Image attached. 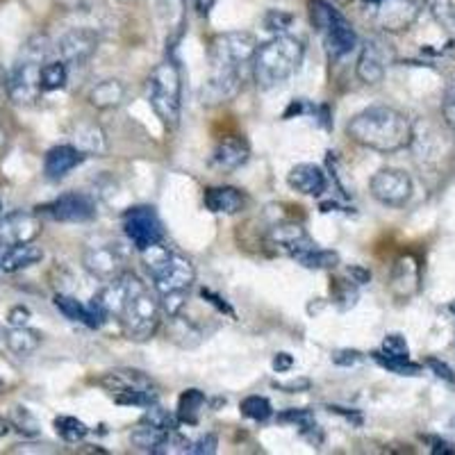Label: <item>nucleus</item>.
<instances>
[{
    "label": "nucleus",
    "mask_w": 455,
    "mask_h": 455,
    "mask_svg": "<svg viewBox=\"0 0 455 455\" xmlns=\"http://www.w3.org/2000/svg\"><path fill=\"white\" fill-rule=\"evenodd\" d=\"M258 39L251 32H223L210 48V76L203 84V103L217 105L233 100L243 84V71L253 67Z\"/></svg>",
    "instance_id": "nucleus-1"
},
{
    "label": "nucleus",
    "mask_w": 455,
    "mask_h": 455,
    "mask_svg": "<svg viewBox=\"0 0 455 455\" xmlns=\"http://www.w3.org/2000/svg\"><path fill=\"white\" fill-rule=\"evenodd\" d=\"M347 132L355 144L378 153H396L412 141V121L398 109L387 105H376L357 116L347 125Z\"/></svg>",
    "instance_id": "nucleus-2"
},
{
    "label": "nucleus",
    "mask_w": 455,
    "mask_h": 455,
    "mask_svg": "<svg viewBox=\"0 0 455 455\" xmlns=\"http://www.w3.org/2000/svg\"><path fill=\"white\" fill-rule=\"evenodd\" d=\"M306 55V46L300 39L290 35H278L258 48L253 60V78L258 87L274 89L290 80L299 71Z\"/></svg>",
    "instance_id": "nucleus-3"
},
{
    "label": "nucleus",
    "mask_w": 455,
    "mask_h": 455,
    "mask_svg": "<svg viewBox=\"0 0 455 455\" xmlns=\"http://www.w3.org/2000/svg\"><path fill=\"white\" fill-rule=\"evenodd\" d=\"M51 52L46 36H32L16 60L12 76L7 78V93L16 105H30L39 99L42 89V67Z\"/></svg>",
    "instance_id": "nucleus-4"
},
{
    "label": "nucleus",
    "mask_w": 455,
    "mask_h": 455,
    "mask_svg": "<svg viewBox=\"0 0 455 455\" xmlns=\"http://www.w3.org/2000/svg\"><path fill=\"white\" fill-rule=\"evenodd\" d=\"M146 99L166 128L173 130L180 124L182 76L180 67L173 60H164L150 71L146 80Z\"/></svg>",
    "instance_id": "nucleus-5"
},
{
    "label": "nucleus",
    "mask_w": 455,
    "mask_h": 455,
    "mask_svg": "<svg viewBox=\"0 0 455 455\" xmlns=\"http://www.w3.org/2000/svg\"><path fill=\"white\" fill-rule=\"evenodd\" d=\"M310 14L312 23H315V28L319 30V35L323 36L326 51L332 60H339V57L348 55V52L355 48V30H353L351 23L344 19V14H339L331 3H326V0H312Z\"/></svg>",
    "instance_id": "nucleus-6"
},
{
    "label": "nucleus",
    "mask_w": 455,
    "mask_h": 455,
    "mask_svg": "<svg viewBox=\"0 0 455 455\" xmlns=\"http://www.w3.org/2000/svg\"><path fill=\"white\" fill-rule=\"evenodd\" d=\"M121 326L128 339L146 341L156 335L162 321V303L148 290H140L121 312Z\"/></svg>",
    "instance_id": "nucleus-7"
},
{
    "label": "nucleus",
    "mask_w": 455,
    "mask_h": 455,
    "mask_svg": "<svg viewBox=\"0 0 455 455\" xmlns=\"http://www.w3.org/2000/svg\"><path fill=\"white\" fill-rule=\"evenodd\" d=\"M124 230L140 253L153 246V243L162 242V223L157 219L156 210L148 205L130 207L128 212L124 214Z\"/></svg>",
    "instance_id": "nucleus-8"
},
{
    "label": "nucleus",
    "mask_w": 455,
    "mask_h": 455,
    "mask_svg": "<svg viewBox=\"0 0 455 455\" xmlns=\"http://www.w3.org/2000/svg\"><path fill=\"white\" fill-rule=\"evenodd\" d=\"M371 194L387 207H403L412 196V180L401 169H383L371 178Z\"/></svg>",
    "instance_id": "nucleus-9"
},
{
    "label": "nucleus",
    "mask_w": 455,
    "mask_h": 455,
    "mask_svg": "<svg viewBox=\"0 0 455 455\" xmlns=\"http://www.w3.org/2000/svg\"><path fill=\"white\" fill-rule=\"evenodd\" d=\"M428 0H383L376 5V23L385 32H403L417 21Z\"/></svg>",
    "instance_id": "nucleus-10"
},
{
    "label": "nucleus",
    "mask_w": 455,
    "mask_h": 455,
    "mask_svg": "<svg viewBox=\"0 0 455 455\" xmlns=\"http://www.w3.org/2000/svg\"><path fill=\"white\" fill-rule=\"evenodd\" d=\"M394 60V48L383 39H369L357 57V78L367 84H378L385 78L387 67Z\"/></svg>",
    "instance_id": "nucleus-11"
},
{
    "label": "nucleus",
    "mask_w": 455,
    "mask_h": 455,
    "mask_svg": "<svg viewBox=\"0 0 455 455\" xmlns=\"http://www.w3.org/2000/svg\"><path fill=\"white\" fill-rule=\"evenodd\" d=\"M99 48V36L96 32L87 30V28H73V30L64 32L57 42V55L64 64H76L83 67L84 62L92 60V55Z\"/></svg>",
    "instance_id": "nucleus-12"
},
{
    "label": "nucleus",
    "mask_w": 455,
    "mask_h": 455,
    "mask_svg": "<svg viewBox=\"0 0 455 455\" xmlns=\"http://www.w3.org/2000/svg\"><path fill=\"white\" fill-rule=\"evenodd\" d=\"M194 278H196L194 264L187 258H182V255H176V253H171V258L166 259L164 267L153 274L156 290L160 291L162 296L171 294V291H187L189 287H192Z\"/></svg>",
    "instance_id": "nucleus-13"
},
{
    "label": "nucleus",
    "mask_w": 455,
    "mask_h": 455,
    "mask_svg": "<svg viewBox=\"0 0 455 455\" xmlns=\"http://www.w3.org/2000/svg\"><path fill=\"white\" fill-rule=\"evenodd\" d=\"M42 235V221L35 212H16L5 214L0 219V243L16 246V243H30Z\"/></svg>",
    "instance_id": "nucleus-14"
},
{
    "label": "nucleus",
    "mask_w": 455,
    "mask_h": 455,
    "mask_svg": "<svg viewBox=\"0 0 455 455\" xmlns=\"http://www.w3.org/2000/svg\"><path fill=\"white\" fill-rule=\"evenodd\" d=\"M44 212L55 221L62 223H84L92 221L96 217V203L87 196V194H64V196L55 198L51 205L44 207Z\"/></svg>",
    "instance_id": "nucleus-15"
},
{
    "label": "nucleus",
    "mask_w": 455,
    "mask_h": 455,
    "mask_svg": "<svg viewBox=\"0 0 455 455\" xmlns=\"http://www.w3.org/2000/svg\"><path fill=\"white\" fill-rule=\"evenodd\" d=\"M124 253L116 243H100V246H92L84 253V267L92 275H96L103 283H109L116 275L124 274Z\"/></svg>",
    "instance_id": "nucleus-16"
},
{
    "label": "nucleus",
    "mask_w": 455,
    "mask_h": 455,
    "mask_svg": "<svg viewBox=\"0 0 455 455\" xmlns=\"http://www.w3.org/2000/svg\"><path fill=\"white\" fill-rule=\"evenodd\" d=\"M146 284L141 283L140 275L135 274H128V271H124L121 275H116L114 280H109L108 284H105L103 290L99 291V299L103 300L105 307L109 310V315L114 316H121V312H124V307L128 306V300L132 299V296L137 294L140 290H144Z\"/></svg>",
    "instance_id": "nucleus-17"
},
{
    "label": "nucleus",
    "mask_w": 455,
    "mask_h": 455,
    "mask_svg": "<svg viewBox=\"0 0 455 455\" xmlns=\"http://www.w3.org/2000/svg\"><path fill=\"white\" fill-rule=\"evenodd\" d=\"M269 246H274L278 253H287V255H299L303 251L315 249V243H312L310 235L306 233V228L299 226V223H278L269 230V237H267Z\"/></svg>",
    "instance_id": "nucleus-18"
},
{
    "label": "nucleus",
    "mask_w": 455,
    "mask_h": 455,
    "mask_svg": "<svg viewBox=\"0 0 455 455\" xmlns=\"http://www.w3.org/2000/svg\"><path fill=\"white\" fill-rule=\"evenodd\" d=\"M84 153L78 148V146L62 144L55 146L46 153V160H44V171L51 180H62L64 176H68L80 162L84 160Z\"/></svg>",
    "instance_id": "nucleus-19"
},
{
    "label": "nucleus",
    "mask_w": 455,
    "mask_h": 455,
    "mask_svg": "<svg viewBox=\"0 0 455 455\" xmlns=\"http://www.w3.org/2000/svg\"><path fill=\"white\" fill-rule=\"evenodd\" d=\"M291 189H296L299 194H306V196H319V194L326 192V173L319 169L316 164H296L287 176Z\"/></svg>",
    "instance_id": "nucleus-20"
},
{
    "label": "nucleus",
    "mask_w": 455,
    "mask_h": 455,
    "mask_svg": "<svg viewBox=\"0 0 455 455\" xmlns=\"http://www.w3.org/2000/svg\"><path fill=\"white\" fill-rule=\"evenodd\" d=\"M249 156H251V148L249 144H246V140H243V137L233 135V137H223V140L214 146L212 160L219 169L235 171L242 164H246Z\"/></svg>",
    "instance_id": "nucleus-21"
},
{
    "label": "nucleus",
    "mask_w": 455,
    "mask_h": 455,
    "mask_svg": "<svg viewBox=\"0 0 455 455\" xmlns=\"http://www.w3.org/2000/svg\"><path fill=\"white\" fill-rule=\"evenodd\" d=\"M44 251L35 243H16V246H7L0 255V271L5 274H16L28 267H35L36 262H42Z\"/></svg>",
    "instance_id": "nucleus-22"
},
{
    "label": "nucleus",
    "mask_w": 455,
    "mask_h": 455,
    "mask_svg": "<svg viewBox=\"0 0 455 455\" xmlns=\"http://www.w3.org/2000/svg\"><path fill=\"white\" fill-rule=\"evenodd\" d=\"M203 203L214 214H237L243 207V194L237 187H207Z\"/></svg>",
    "instance_id": "nucleus-23"
},
{
    "label": "nucleus",
    "mask_w": 455,
    "mask_h": 455,
    "mask_svg": "<svg viewBox=\"0 0 455 455\" xmlns=\"http://www.w3.org/2000/svg\"><path fill=\"white\" fill-rule=\"evenodd\" d=\"M5 344L14 355L28 357L39 348V344H42V335L28 326H12L10 331L5 332Z\"/></svg>",
    "instance_id": "nucleus-24"
},
{
    "label": "nucleus",
    "mask_w": 455,
    "mask_h": 455,
    "mask_svg": "<svg viewBox=\"0 0 455 455\" xmlns=\"http://www.w3.org/2000/svg\"><path fill=\"white\" fill-rule=\"evenodd\" d=\"M125 96V87L121 80H103L89 92V103L96 109L119 108Z\"/></svg>",
    "instance_id": "nucleus-25"
},
{
    "label": "nucleus",
    "mask_w": 455,
    "mask_h": 455,
    "mask_svg": "<svg viewBox=\"0 0 455 455\" xmlns=\"http://www.w3.org/2000/svg\"><path fill=\"white\" fill-rule=\"evenodd\" d=\"M207 398L201 389H185L178 398V419L182 424L196 426L201 421V414L205 410Z\"/></svg>",
    "instance_id": "nucleus-26"
},
{
    "label": "nucleus",
    "mask_w": 455,
    "mask_h": 455,
    "mask_svg": "<svg viewBox=\"0 0 455 455\" xmlns=\"http://www.w3.org/2000/svg\"><path fill=\"white\" fill-rule=\"evenodd\" d=\"M76 146L83 150L84 156H103L108 150V140H105V132L99 125H80L76 130Z\"/></svg>",
    "instance_id": "nucleus-27"
},
{
    "label": "nucleus",
    "mask_w": 455,
    "mask_h": 455,
    "mask_svg": "<svg viewBox=\"0 0 455 455\" xmlns=\"http://www.w3.org/2000/svg\"><path fill=\"white\" fill-rule=\"evenodd\" d=\"M278 421L280 424H294L296 428L300 430V435H303V437H307L310 442L319 444V442L315 440V433H319V426H316L315 414H312L310 410L291 408V410H287V412L278 414Z\"/></svg>",
    "instance_id": "nucleus-28"
},
{
    "label": "nucleus",
    "mask_w": 455,
    "mask_h": 455,
    "mask_svg": "<svg viewBox=\"0 0 455 455\" xmlns=\"http://www.w3.org/2000/svg\"><path fill=\"white\" fill-rule=\"evenodd\" d=\"M52 426H55L57 435H60L64 442H71V444H78V442H83L89 433V428L84 421L76 419V417H67V414H62V417H55Z\"/></svg>",
    "instance_id": "nucleus-29"
},
{
    "label": "nucleus",
    "mask_w": 455,
    "mask_h": 455,
    "mask_svg": "<svg viewBox=\"0 0 455 455\" xmlns=\"http://www.w3.org/2000/svg\"><path fill=\"white\" fill-rule=\"evenodd\" d=\"M68 80V68L62 60H51L42 67V89L44 92H57L64 89Z\"/></svg>",
    "instance_id": "nucleus-30"
},
{
    "label": "nucleus",
    "mask_w": 455,
    "mask_h": 455,
    "mask_svg": "<svg viewBox=\"0 0 455 455\" xmlns=\"http://www.w3.org/2000/svg\"><path fill=\"white\" fill-rule=\"evenodd\" d=\"M294 259L299 264H303L306 269H332L339 264V255L335 251H321V249H310L303 251V253L294 255Z\"/></svg>",
    "instance_id": "nucleus-31"
},
{
    "label": "nucleus",
    "mask_w": 455,
    "mask_h": 455,
    "mask_svg": "<svg viewBox=\"0 0 455 455\" xmlns=\"http://www.w3.org/2000/svg\"><path fill=\"white\" fill-rule=\"evenodd\" d=\"M428 7L437 26L455 39V0H428Z\"/></svg>",
    "instance_id": "nucleus-32"
},
{
    "label": "nucleus",
    "mask_w": 455,
    "mask_h": 455,
    "mask_svg": "<svg viewBox=\"0 0 455 455\" xmlns=\"http://www.w3.org/2000/svg\"><path fill=\"white\" fill-rule=\"evenodd\" d=\"M166 437V430L153 428L148 424H141V428H137L135 433L130 435V442L132 446L140 451H148V453H156L157 446L162 444V440Z\"/></svg>",
    "instance_id": "nucleus-33"
},
{
    "label": "nucleus",
    "mask_w": 455,
    "mask_h": 455,
    "mask_svg": "<svg viewBox=\"0 0 455 455\" xmlns=\"http://www.w3.org/2000/svg\"><path fill=\"white\" fill-rule=\"evenodd\" d=\"M52 303H55L57 310L62 312L68 321H78V323L89 326V310L78 299H73V296L67 294H55V300H52Z\"/></svg>",
    "instance_id": "nucleus-34"
},
{
    "label": "nucleus",
    "mask_w": 455,
    "mask_h": 455,
    "mask_svg": "<svg viewBox=\"0 0 455 455\" xmlns=\"http://www.w3.org/2000/svg\"><path fill=\"white\" fill-rule=\"evenodd\" d=\"M178 417H173V414L169 412V410L160 408V405H148L144 412V417H141V424H148L153 426V428H160V430H166V433H171V430L178 428Z\"/></svg>",
    "instance_id": "nucleus-35"
},
{
    "label": "nucleus",
    "mask_w": 455,
    "mask_h": 455,
    "mask_svg": "<svg viewBox=\"0 0 455 455\" xmlns=\"http://www.w3.org/2000/svg\"><path fill=\"white\" fill-rule=\"evenodd\" d=\"M10 424L12 428H16L21 435H26V437H36L39 435V421L35 419V414L30 412L28 408H23V405H16V408H12V414H10Z\"/></svg>",
    "instance_id": "nucleus-36"
},
{
    "label": "nucleus",
    "mask_w": 455,
    "mask_h": 455,
    "mask_svg": "<svg viewBox=\"0 0 455 455\" xmlns=\"http://www.w3.org/2000/svg\"><path fill=\"white\" fill-rule=\"evenodd\" d=\"M239 410H242L243 417H249V419L253 421L269 419L271 414H274L269 398H264V396H246L242 403H239Z\"/></svg>",
    "instance_id": "nucleus-37"
},
{
    "label": "nucleus",
    "mask_w": 455,
    "mask_h": 455,
    "mask_svg": "<svg viewBox=\"0 0 455 455\" xmlns=\"http://www.w3.org/2000/svg\"><path fill=\"white\" fill-rule=\"evenodd\" d=\"M182 7H185V0H157V10H160L169 30H180L182 16H185Z\"/></svg>",
    "instance_id": "nucleus-38"
},
{
    "label": "nucleus",
    "mask_w": 455,
    "mask_h": 455,
    "mask_svg": "<svg viewBox=\"0 0 455 455\" xmlns=\"http://www.w3.org/2000/svg\"><path fill=\"white\" fill-rule=\"evenodd\" d=\"M378 355L387 357V360H410L408 341L401 335H387L383 339V347H380Z\"/></svg>",
    "instance_id": "nucleus-39"
},
{
    "label": "nucleus",
    "mask_w": 455,
    "mask_h": 455,
    "mask_svg": "<svg viewBox=\"0 0 455 455\" xmlns=\"http://www.w3.org/2000/svg\"><path fill=\"white\" fill-rule=\"evenodd\" d=\"M373 360H376L380 367H385V369H389V371L396 373V376H419L421 373L419 364L410 363V360H387V357L378 355V353H373Z\"/></svg>",
    "instance_id": "nucleus-40"
},
{
    "label": "nucleus",
    "mask_w": 455,
    "mask_h": 455,
    "mask_svg": "<svg viewBox=\"0 0 455 455\" xmlns=\"http://www.w3.org/2000/svg\"><path fill=\"white\" fill-rule=\"evenodd\" d=\"M187 291H171V294L162 296V312L166 316H178L185 307Z\"/></svg>",
    "instance_id": "nucleus-41"
},
{
    "label": "nucleus",
    "mask_w": 455,
    "mask_h": 455,
    "mask_svg": "<svg viewBox=\"0 0 455 455\" xmlns=\"http://www.w3.org/2000/svg\"><path fill=\"white\" fill-rule=\"evenodd\" d=\"M217 446H219L217 435L207 433V435H203L201 440L192 442V449H189V453L192 455H212V453H217Z\"/></svg>",
    "instance_id": "nucleus-42"
},
{
    "label": "nucleus",
    "mask_w": 455,
    "mask_h": 455,
    "mask_svg": "<svg viewBox=\"0 0 455 455\" xmlns=\"http://www.w3.org/2000/svg\"><path fill=\"white\" fill-rule=\"evenodd\" d=\"M363 353L355 351V348H341V351L332 353V363L337 367H353V364L363 363Z\"/></svg>",
    "instance_id": "nucleus-43"
},
{
    "label": "nucleus",
    "mask_w": 455,
    "mask_h": 455,
    "mask_svg": "<svg viewBox=\"0 0 455 455\" xmlns=\"http://www.w3.org/2000/svg\"><path fill=\"white\" fill-rule=\"evenodd\" d=\"M442 114H444L449 128L455 130V80L449 84L444 93V100H442Z\"/></svg>",
    "instance_id": "nucleus-44"
},
{
    "label": "nucleus",
    "mask_w": 455,
    "mask_h": 455,
    "mask_svg": "<svg viewBox=\"0 0 455 455\" xmlns=\"http://www.w3.org/2000/svg\"><path fill=\"white\" fill-rule=\"evenodd\" d=\"M430 369H433V373L437 378H442V380H444V383H449V385H453L455 387V373H453V369L449 367V364L446 363H442V360H435V357H430L428 363Z\"/></svg>",
    "instance_id": "nucleus-45"
},
{
    "label": "nucleus",
    "mask_w": 455,
    "mask_h": 455,
    "mask_svg": "<svg viewBox=\"0 0 455 455\" xmlns=\"http://www.w3.org/2000/svg\"><path fill=\"white\" fill-rule=\"evenodd\" d=\"M290 23H291L290 14H283V12H271V14L267 16L264 26H267V30H271V32H283L284 28H290Z\"/></svg>",
    "instance_id": "nucleus-46"
},
{
    "label": "nucleus",
    "mask_w": 455,
    "mask_h": 455,
    "mask_svg": "<svg viewBox=\"0 0 455 455\" xmlns=\"http://www.w3.org/2000/svg\"><path fill=\"white\" fill-rule=\"evenodd\" d=\"M271 367H274V371H278V373L290 371V369L294 367V357H291L290 353H278V355L274 357V363H271Z\"/></svg>",
    "instance_id": "nucleus-47"
},
{
    "label": "nucleus",
    "mask_w": 455,
    "mask_h": 455,
    "mask_svg": "<svg viewBox=\"0 0 455 455\" xmlns=\"http://www.w3.org/2000/svg\"><path fill=\"white\" fill-rule=\"evenodd\" d=\"M275 387L284 389L287 394H296V392H300V389L310 387V380L300 378V380H290V383H275Z\"/></svg>",
    "instance_id": "nucleus-48"
},
{
    "label": "nucleus",
    "mask_w": 455,
    "mask_h": 455,
    "mask_svg": "<svg viewBox=\"0 0 455 455\" xmlns=\"http://www.w3.org/2000/svg\"><path fill=\"white\" fill-rule=\"evenodd\" d=\"M7 319H10L12 326H26L28 319H30V312H28L26 307H14V310L10 312V316H7Z\"/></svg>",
    "instance_id": "nucleus-49"
},
{
    "label": "nucleus",
    "mask_w": 455,
    "mask_h": 455,
    "mask_svg": "<svg viewBox=\"0 0 455 455\" xmlns=\"http://www.w3.org/2000/svg\"><path fill=\"white\" fill-rule=\"evenodd\" d=\"M348 275L353 278L351 283H355V284H364L371 280V274H369L367 269H363V267H351V269H348Z\"/></svg>",
    "instance_id": "nucleus-50"
},
{
    "label": "nucleus",
    "mask_w": 455,
    "mask_h": 455,
    "mask_svg": "<svg viewBox=\"0 0 455 455\" xmlns=\"http://www.w3.org/2000/svg\"><path fill=\"white\" fill-rule=\"evenodd\" d=\"M433 453H453L455 455V446L449 444V442H435L433 446Z\"/></svg>",
    "instance_id": "nucleus-51"
},
{
    "label": "nucleus",
    "mask_w": 455,
    "mask_h": 455,
    "mask_svg": "<svg viewBox=\"0 0 455 455\" xmlns=\"http://www.w3.org/2000/svg\"><path fill=\"white\" fill-rule=\"evenodd\" d=\"M55 3L62 7V10H76V7L83 5L84 0H55Z\"/></svg>",
    "instance_id": "nucleus-52"
},
{
    "label": "nucleus",
    "mask_w": 455,
    "mask_h": 455,
    "mask_svg": "<svg viewBox=\"0 0 455 455\" xmlns=\"http://www.w3.org/2000/svg\"><path fill=\"white\" fill-rule=\"evenodd\" d=\"M214 3H217V0H196L198 10H201L203 14H207V12L212 10V5H214Z\"/></svg>",
    "instance_id": "nucleus-53"
},
{
    "label": "nucleus",
    "mask_w": 455,
    "mask_h": 455,
    "mask_svg": "<svg viewBox=\"0 0 455 455\" xmlns=\"http://www.w3.org/2000/svg\"><path fill=\"white\" fill-rule=\"evenodd\" d=\"M10 419H3V417H0V437H5L7 433H10Z\"/></svg>",
    "instance_id": "nucleus-54"
},
{
    "label": "nucleus",
    "mask_w": 455,
    "mask_h": 455,
    "mask_svg": "<svg viewBox=\"0 0 455 455\" xmlns=\"http://www.w3.org/2000/svg\"><path fill=\"white\" fill-rule=\"evenodd\" d=\"M7 87V80H5V71H3V67H0V92Z\"/></svg>",
    "instance_id": "nucleus-55"
},
{
    "label": "nucleus",
    "mask_w": 455,
    "mask_h": 455,
    "mask_svg": "<svg viewBox=\"0 0 455 455\" xmlns=\"http://www.w3.org/2000/svg\"><path fill=\"white\" fill-rule=\"evenodd\" d=\"M364 3H369V5H380L383 0H364Z\"/></svg>",
    "instance_id": "nucleus-56"
},
{
    "label": "nucleus",
    "mask_w": 455,
    "mask_h": 455,
    "mask_svg": "<svg viewBox=\"0 0 455 455\" xmlns=\"http://www.w3.org/2000/svg\"><path fill=\"white\" fill-rule=\"evenodd\" d=\"M451 312H453V315H455V303H453V306H451Z\"/></svg>",
    "instance_id": "nucleus-57"
},
{
    "label": "nucleus",
    "mask_w": 455,
    "mask_h": 455,
    "mask_svg": "<svg viewBox=\"0 0 455 455\" xmlns=\"http://www.w3.org/2000/svg\"><path fill=\"white\" fill-rule=\"evenodd\" d=\"M451 426H453V430H455V417H453V421H451Z\"/></svg>",
    "instance_id": "nucleus-58"
},
{
    "label": "nucleus",
    "mask_w": 455,
    "mask_h": 455,
    "mask_svg": "<svg viewBox=\"0 0 455 455\" xmlns=\"http://www.w3.org/2000/svg\"><path fill=\"white\" fill-rule=\"evenodd\" d=\"M0 141H3V130H0Z\"/></svg>",
    "instance_id": "nucleus-59"
},
{
    "label": "nucleus",
    "mask_w": 455,
    "mask_h": 455,
    "mask_svg": "<svg viewBox=\"0 0 455 455\" xmlns=\"http://www.w3.org/2000/svg\"><path fill=\"white\" fill-rule=\"evenodd\" d=\"M121 3H130V0H121Z\"/></svg>",
    "instance_id": "nucleus-60"
},
{
    "label": "nucleus",
    "mask_w": 455,
    "mask_h": 455,
    "mask_svg": "<svg viewBox=\"0 0 455 455\" xmlns=\"http://www.w3.org/2000/svg\"><path fill=\"white\" fill-rule=\"evenodd\" d=\"M0 387H3V380H0Z\"/></svg>",
    "instance_id": "nucleus-61"
},
{
    "label": "nucleus",
    "mask_w": 455,
    "mask_h": 455,
    "mask_svg": "<svg viewBox=\"0 0 455 455\" xmlns=\"http://www.w3.org/2000/svg\"><path fill=\"white\" fill-rule=\"evenodd\" d=\"M0 210H3V203H0Z\"/></svg>",
    "instance_id": "nucleus-62"
},
{
    "label": "nucleus",
    "mask_w": 455,
    "mask_h": 455,
    "mask_svg": "<svg viewBox=\"0 0 455 455\" xmlns=\"http://www.w3.org/2000/svg\"><path fill=\"white\" fill-rule=\"evenodd\" d=\"M0 255H3V253H0Z\"/></svg>",
    "instance_id": "nucleus-63"
}]
</instances>
